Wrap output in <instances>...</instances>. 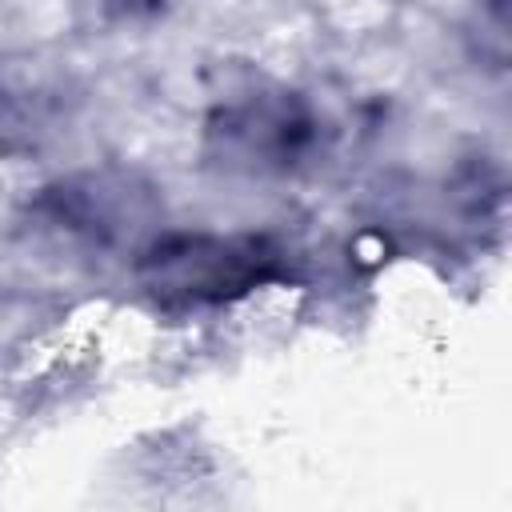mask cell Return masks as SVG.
<instances>
[{
  "instance_id": "2",
  "label": "cell",
  "mask_w": 512,
  "mask_h": 512,
  "mask_svg": "<svg viewBox=\"0 0 512 512\" xmlns=\"http://www.w3.org/2000/svg\"><path fill=\"white\" fill-rule=\"evenodd\" d=\"M320 140L316 112L292 92H252L220 104L208 120V144L228 168L288 172Z\"/></svg>"
},
{
  "instance_id": "3",
  "label": "cell",
  "mask_w": 512,
  "mask_h": 512,
  "mask_svg": "<svg viewBox=\"0 0 512 512\" xmlns=\"http://www.w3.org/2000/svg\"><path fill=\"white\" fill-rule=\"evenodd\" d=\"M100 8H112V12H124V16H140V12H156L164 0H96Z\"/></svg>"
},
{
  "instance_id": "1",
  "label": "cell",
  "mask_w": 512,
  "mask_h": 512,
  "mask_svg": "<svg viewBox=\"0 0 512 512\" xmlns=\"http://www.w3.org/2000/svg\"><path fill=\"white\" fill-rule=\"evenodd\" d=\"M280 276L284 252L252 232H160L136 252L140 288L168 312L228 304Z\"/></svg>"
}]
</instances>
